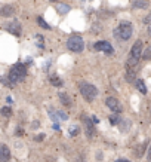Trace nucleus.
<instances>
[{"instance_id": "obj_1", "label": "nucleus", "mask_w": 151, "mask_h": 162, "mask_svg": "<svg viewBox=\"0 0 151 162\" xmlns=\"http://www.w3.org/2000/svg\"><path fill=\"white\" fill-rule=\"evenodd\" d=\"M25 76H27V67L24 64H15L11 69V71H9L8 77H9V81L12 83H18V82L24 81Z\"/></svg>"}, {"instance_id": "obj_2", "label": "nucleus", "mask_w": 151, "mask_h": 162, "mask_svg": "<svg viewBox=\"0 0 151 162\" xmlns=\"http://www.w3.org/2000/svg\"><path fill=\"white\" fill-rule=\"evenodd\" d=\"M79 88H80L81 95H83V97H84L88 101H92V100H95V97L98 95V88H96L95 85H92V83L81 82Z\"/></svg>"}, {"instance_id": "obj_3", "label": "nucleus", "mask_w": 151, "mask_h": 162, "mask_svg": "<svg viewBox=\"0 0 151 162\" xmlns=\"http://www.w3.org/2000/svg\"><path fill=\"white\" fill-rule=\"evenodd\" d=\"M133 33V25L130 23H120L118 28L116 30V36H118L120 40H129Z\"/></svg>"}, {"instance_id": "obj_4", "label": "nucleus", "mask_w": 151, "mask_h": 162, "mask_svg": "<svg viewBox=\"0 0 151 162\" xmlns=\"http://www.w3.org/2000/svg\"><path fill=\"white\" fill-rule=\"evenodd\" d=\"M67 48L73 51V52H81L83 49H84V42H83V39H81L80 36H71L70 39L67 40Z\"/></svg>"}, {"instance_id": "obj_5", "label": "nucleus", "mask_w": 151, "mask_h": 162, "mask_svg": "<svg viewBox=\"0 0 151 162\" xmlns=\"http://www.w3.org/2000/svg\"><path fill=\"white\" fill-rule=\"evenodd\" d=\"M93 49H95V51H99V52H105V54H108V55H111V54L114 52L111 43H110V42H105V40L96 42V43L93 45Z\"/></svg>"}, {"instance_id": "obj_6", "label": "nucleus", "mask_w": 151, "mask_h": 162, "mask_svg": "<svg viewBox=\"0 0 151 162\" xmlns=\"http://www.w3.org/2000/svg\"><path fill=\"white\" fill-rule=\"evenodd\" d=\"M105 104H107V107L110 109V110H113L114 113H120L123 109H122V104L118 103V100L117 98H114V97H108L107 100H105Z\"/></svg>"}, {"instance_id": "obj_7", "label": "nucleus", "mask_w": 151, "mask_h": 162, "mask_svg": "<svg viewBox=\"0 0 151 162\" xmlns=\"http://www.w3.org/2000/svg\"><path fill=\"white\" fill-rule=\"evenodd\" d=\"M142 54H144V45H142L141 40H136V42L133 43L132 49H130V57L139 59V58L142 57Z\"/></svg>"}, {"instance_id": "obj_8", "label": "nucleus", "mask_w": 151, "mask_h": 162, "mask_svg": "<svg viewBox=\"0 0 151 162\" xmlns=\"http://www.w3.org/2000/svg\"><path fill=\"white\" fill-rule=\"evenodd\" d=\"M83 122H84V127H86V134H88V137H89V139H92L93 135L96 134V131H95V128H93L92 119H89V117L83 116Z\"/></svg>"}, {"instance_id": "obj_9", "label": "nucleus", "mask_w": 151, "mask_h": 162, "mask_svg": "<svg viewBox=\"0 0 151 162\" xmlns=\"http://www.w3.org/2000/svg\"><path fill=\"white\" fill-rule=\"evenodd\" d=\"M6 30H8L9 33H12V34L19 36L21 34V24L18 23V21H12L11 24L6 25Z\"/></svg>"}, {"instance_id": "obj_10", "label": "nucleus", "mask_w": 151, "mask_h": 162, "mask_svg": "<svg viewBox=\"0 0 151 162\" xmlns=\"http://www.w3.org/2000/svg\"><path fill=\"white\" fill-rule=\"evenodd\" d=\"M11 159V150L6 144H0V162H8Z\"/></svg>"}, {"instance_id": "obj_11", "label": "nucleus", "mask_w": 151, "mask_h": 162, "mask_svg": "<svg viewBox=\"0 0 151 162\" xmlns=\"http://www.w3.org/2000/svg\"><path fill=\"white\" fill-rule=\"evenodd\" d=\"M12 15H15V8L12 5H5L0 9V16H3V18H8V16H12Z\"/></svg>"}, {"instance_id": "obj_12", "label": "nucleus", "mask_w": 151, "mask_h": 162, "mask_svg": "<svg viewBox=\"0 0 151 162\" xmlns=\"http://www.w3.org/2000/svg\"><path fill=\"white\" fill-rule=\"evenodd\" d=\"M57 11H58L61 15H65L67 12H70V5H67V3H58Z\"/></svg>"}, {"instance_id": "obj_13", "label": "nucleus", "mask_w": 151, "mask_h": 162, "mask_svg": "<svg viewBox=\"0 0 151 162\" xmlns=\"http://www.w3.org/2000/svg\"><path fill=\"white\" fill-rule=\"evenodd\" d=\"M59 101L65 106V107H70V106H71V98L67 95V94H64V92L59 94Z\"/></svg>"}, {"instance_id": "obj_14", "label": "nucleus", "mask_w": 151, "mask_h": 162, "mask_svg": "<svg viewBox=\"0 0 151 162\" xmlns=\"http://www.w3.org/2000/svg\"><path fill=\"white\" fill-rule=\"evenodd\" d=\"M133 6L135 8H141V9H145V8H148V2L147 0H135L133 2Z\"/></svg>"}, {"instance_id": "obj_15", "label": "nucleus", "mask_w": 151, "mask_h": 162, "mask_svg": "<svg viewBox=\"0 0 151 162\" xmlns=\"http://www.w3.org/2000/svg\"><path fill=\"white\" fill-rule=\"evenodd\" d=\"M135 74H136V70L128 69V71H126V81H128V82H133V81H135Z\"/></svg>"}, {"instance_id": "obj_16", "label": "nucleus", "mask_w": 151, "mask_h": 162, "mask_svg": "<svg viewBox=\"0 0 151 162\" xmlns=\"http://www.w3.org/2000/svg\"><path fill=\"white\" fill-rule=\"evenodd\" d=\"M49 81H50V83H52L53 86H62V81H61L59 77H57V76H50Z\"/></svg>"}, {"instance_id": "obj_17", "label": "nucleus", "mask_w": 151, "mask_h": 162, "mask_svg": "<svg viewBox=\"0 0 151 162\" xmlns=\"http://www.w3.org/2000/svg\"><path fill=\"white\" fill-rule=\"evenodd\" d=\"M136 89L141 91L142 94H147V88H145V83L144 81H136Z\"/></svg>"}, {"instance_id": "obj_18", "label": "nucleus", "mask_w": 151, "mask_h": 162, "mask_svg": "<svg viewBox=\"0 0 151 162\" xmlns=\"http://www.w3.org/2000/svg\"><path fill=\"white\" fill-rule=\"evenodd\" d=\"M37 23H39V25H40L42 28H45V30H50V27H49V24H47L46 21H45V20L42 18V16H39V18H37Z\"/></svg>"}, {"instance_id": "obj_19", "label": "nucleus", "mask_w": 151, "mask_h": 162, "mask_svg": "<svg viewBox=\"0 0 151 162\" xmlns=\"http://www.w3.org/2000/svg\"><path fill=\"white\" fill-rule=\"evenodd\" d=\"M0 113H2L3 116H6V117H11V116H12L11 107H3V109L0 110Z\"/></svg>"}, {"instance_id": "obj_20", "label": "nucleus", "mask_w": 151, "mask_h": 162, "mask_svg": "<svg viewBox=\"0 0 151 162\" xmlns=\"http://www.w3.org/2000/svg\"><path fill=\"white\" fill-rule=\"evenodd\" d=\"M142 58H144V59H151V46H148V49H147V51H144Z\"/></svg>"}, {"instance_id": "obj_21", "label": "nucleus", "mask_w": 151, "mask_h": 162, "mask_svg": "<svg viewBox=\"0 0 151 162\" xmlns=\"http://www.w3.org/2000/svg\"><path fill=\"white\" fill-rule=\"evenodd\" d=\"M110 121H111V124L113 125H117V124H120V117L116 115H113V116H110Z\"/></svg>"}, {"instance_id": "obj_22", "label": "nucleus", "mask_w": 151, "mask_h": 162, "mask_svg": "<svg viewBox=\"0 0 151 162\" xmlns=\"http://www.w3.org/2000/svg\"><path fill=\"white\" fill-rule=\"evenodd\" d=\"M57 115H58L61 119H64V121H67V119H68V116L65 115L64 112H61V110H57Z\"/></svg>"}, {"instance_id": "obj_23", "label": "nucleus", "mask_w": 151, "mask_h": 162, "mask_svg": "<svg viewBox=\"0 0 151 162\" xmlns=\"http://www.w3.org/2000/svg\"><path fill=\"white\" fill-rule=\"evenodd\" d=\"M68 131L71 132V135H77V132H79V128H77V127H71Z\"/></svg>"}, {"instance_id": "obj_24", "label": "nucleus", "mask_w": 151, "mask_h": 162, "mask_svg": "<svg viewBox=\"0 0 151 162\" xmlns=\"http://www.w3.org/2000/svg\"><path fill=\"white\" fill-rule=\"evenodd\" d=\"M144 23H145V24H148V25H150V24H151V13H150V15H147V16L144 18Z\"/></svg>"}, {"instance_id": "obj_25", "label": "nucleus", "mask_w": 151, "mask_h": 162, "mask_svg": "<svg viewBox=\"0 0 151 162\" xmlns=\"http://www.w3.org/2000/svg\"><path fill=\"white\" fill-rule=\"evenodd\" d=\"M45 139V134H40V135H37V137H36V141H42V140Z\"/></svg>"}, {"instance_id": "obj_26", "label": "nucleus", "mask_w": 151, "mask_h": 162, "mask_svg": "<svg viewBox=\"0 0 151 162\" xmlns=\"http://www.w3.org/2000/svg\"><path fill=\"white\" fill-rule=\"evenodd\" d=\"M16 135H24V129H21V128H16Z\"/></svg>"}, {"instance_id": "obj_27", "label": "nucleus", "mask_w": 151, "mask_h": 162, "mask_svg": "<svg viewBox=\"0 0 151 162\" xmlns=\"http://www.w3.org/2000/svg\"><path fill=\"white\" fill-rule=\"evenodd\" d=\"M148 161L151 162V146H150V150H148Z\"/></svg>"}, {"instance_id": "obj_28", "label": "nucleus", "mask_w": 151, "mask_h": 162, "mask_svg": "<svg viewBox=\"0 0 151 162\" xmlns=\"http://www.w3.org/2000/svg\"><path fill=\"white\" fill-rule=\"evenodd\" d=\"M148 33H150V34H151V24H150V25H148Z\"/></svg>"}, {"instance_id": "obj_29", "label": "nucleus", "mask_w": 151, "mask_h": 162, "mask_svg": "<svg viewBox=\"0 0 151 162\" xmlns=\"http://www.w3.org/2000/svg\"><path fill=\"white\" fill-rule=\"evenodd\" d=\"M118 162H129V161H126V159H122V161H118Z\"/></svg>"}, {"instance_id": "obj_30", "label": "nucleus", "mask_w": 151, "mask_h": 162, "mask_svg": "<svg viewBox=\"0 0 151 162\" xmlns=\"http://www.w3.org/2000/svg\"><path fill=\"white\" fill-rule=\"evenodd\" d=\"M50 2H55V0H50Z\"/></svg>"}]
</instances>
